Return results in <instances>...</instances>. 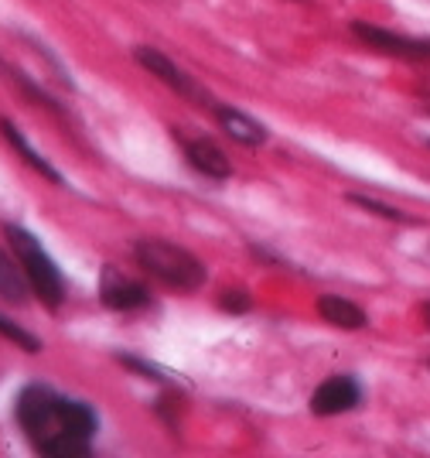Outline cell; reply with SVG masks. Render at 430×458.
<instances>
[{"label": "cell", "mask_w": 430, "mask_h": 458, "mask_svg": "<svg viewBox=\"0 0 430 458\" xmlns=\"http://www.w3.org/2000/svg\"><path fill=\"white\" fill-rule=\"evenodd\" d=\"M18 424L24 435L35 441L38 452L55 458L89 455L93 441L96 411L82 401H62L48 386H24L18 397Z\"/></svg>", "instance_id": "cell-1"}, {"label": "cell", "mask_w": 430, "mask_h": 458, "mask_svg": "<svg viewBox=\"0 0 430 458\" xmlns=\"http://www.w3.org/2000/svg\"><path fill=\"white\" fill-rule=\"evenodd\" d=\"M137 264L148 270L150 277H157L161 284L178 287V291H195L206 284V267L195 253L164 243V240H140L133 247Z\"/></svg>", "instance_id": "cell-2"}, {"label": "cell", "mask_w": 430, "mask_h": 458, "mask_svg": "<svg viewBox=\"0 0 430 458\" xmlns=\"http://www.w3.org/2000/svg\"><path fill=\"white\" fill-rule=\"evenodd\" d=\"M7 240H11V247H14L18 264L24 267V277H28L31 291L41 298V305H48V308L62 305V298H65V281H62V270L55 267V260L45 253V247L38 243L28 229H21V226H7Z\"/></svg>", "instance_id": "cell-3"}, {"label": "cell", "mask_w": 430, "mask_h": 458, "mask_svg": "<svg viewBox=\"0 0 430 458\" xmlns=\"http://www.w3.org/2000/svg\"><path fill=\"white\" fill-rule=\"evenodd\" d=\"M133 58H137V62L148 69L150 76L161 79V82H164L168 89H174L178 96L191 99L195 106H208V110L215 106V99H212V96H208L206 89L195 82V79L188 76L185 69H178V65H174V62H171L164 52H157V48H148V45H140V48H133Z\"/></svg>", "instance_id": "cell-4"}, {"label": "cell", "mask_w": 430, "mask_h": 458, "mask_svg": "<svg viewBox=\"0 0 430 458\" xmlns=\"http://www.w3.org/2000/svg\"><path fill=\"white\" fill-rule=\"evenodd\" d=\"M358 401H362V386H358L352 377H341V373H338V377H328V380L311 394V414H318V418H335V414H345V411L358 407Z\"/></svg>", "instance_id": "cell-5"}, {"label": "cell", "mask_w": 430, "mask_h": 458, "mask_svg": "<svg viewBox=\"0 0 430 458\" xmlns=\"http://www.w3.org/2000/svg\"><path fill=\"white\" fill-rule=\"evenodd\" d=\"M358 41H366L375 52H386V55L396 58H430V38H407V35H393L386 28H373L366 21H356L352 24Z\"/></svg>", "instance_id": "cell-6"}, {"label": "cell", "mask_w": 430, "mask_h": 458, "mask_svg": "<svg viewBox=\"0 0 430 458\" xmlns=\"http://www.w3.org/2000/svg\"><path fill=\"white\" fill-rule=\"evenodd\" d=\"M99 298L103 305L113 311H137V308L150 305V291L140 281H133L127 274H120L116 267L103 270V281H99Z\"/></svg>", "instance_id": "cell-7"}, {"label": "cell", "mask_w": 430, "mask_h": 458, "mask_svg": "<svg viewBox=\"0 0 430 458\" xmlns=\"http://www.w3.org/2000/svg\"><path fill=\"white\" fill-rule=\"evenodd\" d=\"M185 157L195 172H202L206 178H229L232 174V165L219 144H212L206 137L198 140H185Z\"/></svg>", "instance_id": "cell-8"}, {"label": "cell", "mask_w": 430, "mask_h": 458, "mask_svg": "<svg viewBox=\"0 0 430 458\" xmlns=\"http://www.w3.org/2000/svg\"><path fill=\"white\" fill-rule=\"evenodd\" d=\"M212 114H215V120L223 123L225 134L232 137V140H240V144H246V148H257V144L266 140V127L257 123L253 116H246L243 110H232V106L215 103V106H212Z\"/></svg>", "instance_id": "cell-9"}, {"label": "cell", "mask_w": 430, "mask_h": 458, "mask_svg": "<svg viewBox=\"0 0 430 458\" xmlns=\"http://www.w3.org/2000/svg\"><path fill=\"white\" fill-rule=\"evenodd\" d=\"M318 315L328 325L345 328V332H358V328H366V322H369V318H366V311H362L356 301L341 298V294H321V298H318Z\"/></svg>", "instance_id": "cell-10"}, {"label": "cell", "mask_w": 430, "mask_h": 458, "mask_svg": "<svg viewBox=\"0 0 430 458\" xmlns=\"http://www.w3.org/2000/svg\"><path fill=\"white\" fill-rule=\"evenodd\" d=\"M0 131H4V137H7V144H11V148H14V151H18L21 157H24V161H28L31 168H35L38 174H45L48 182L62 185V174H58L55 168H52V161H48L45 154H38L35 148H31V140L21 134V127L14 123V120H0Z\"/></svg>", "instance_id": "cell-11"}, {"label": "cell", "mask_w": 430, "mask_h": 458, "mask_svg": "<svg viewBox=\"0 0 430 458\" xmlns=\"http://www.w3.org/2000/svg\"><path fill=\"white\" fill-rule=\"evenodd\" d=\"M28 291H31V284H28V277H24V267L14 264V260L0 250V298L11 301V305H24V301H28Z\"/></svg>", "instance_id": "cell-12"}, {"label": "cell", "mask_w": 430, "mask_h": 458, "mask_svg": "<svg viewBox=\"0 0 430 458\" xmlns=\"http://www.w3.org/2000/svg\"><path fill=\"white\" fill-rule=\"evenodd\" d=\"M0 339L14 343L18 349H24V352H41V343H38V335L24 332L21 325H14L11 318H4V315H0Z\"/></svg>", "instance_id": "cell-13"}, {"label": "cell", "mask_w": 430, "mask_h": 458, "mask_svg": "<svg viewBox=\"0 0 430 458\" xmlns=\"http://www.w3.org/2000/svg\"><path fill=\"white\" fill-rule=\"evenodd\" d=\"M352 202L362 206V209L375 212V216H383V219H393V223H407V212L396 209V206H383V202H375V199H366V195H352Z\"/></svg>", "instance_id": "cell-14"}, {"label": "cell", "mask_w": 430, "mask_h": 458, "mask_svg": "<svg viewBox=\"0 0 430 458\" xmlns=\"http://www.w3.org/2000/svg\"><path fill=\"white\" fill-rule=\"evenodd\" d=\"M219 308H223V311H232V315H243V311H249V294H246V291H223Z\"/></svg>", "instance_id": "cell-15"}, {"label": "cell", "mask_w": 430, "mask_h": 458, "mask_svg": "<svg viewBox=\"0 0 430 458\" xmlns=\"http://www.w3.org/2000/svg\"><path fill=\"white\" fill-rule=\"evenodd\" d=\"M424 315H427V325H430V305H427V308H424Z\"/></svg>", "instance_id": "cell-16"}, {"label": "cell", "mask_w": 430, "mask_h": 458, "mask_svg": "<svg viewBox=\"0 0 430 458\" xmlns=\"http://www.w3.org/2000/svg\"><path fill=\"white\" fill-rule=\"evenodd\" d=\"M427 148H430V140H427Z\"/></svg>", "instance_id": "cell-17"}]
</instances>
